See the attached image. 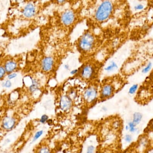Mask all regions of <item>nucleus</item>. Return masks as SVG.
I'll return each instance as SVG.
<instances>
[{"instance_id": "f257e3e1", "label": "nucleus", "mask_w": 153, "mask_h": 153, "mask_svg": "<svg viewBox=\"0 0 153 153\" xmlns=\"http://www.w3.org/2000/svg\"><path fill=\"white\" fill-rule=\"evenodd\" d=\"M72 1L66 8L57 10L48 19L46 34L52 37L69 38L75 27L85 19V4Z\"/></svg>"}, {"instance_id": "f03ea898", "label": "nucleus", "mask_w": 153, "mask_h": 153, "mask_svg": "<svg viewBox=\"0 0 153 153\" xmlns=\"http://www.w3.org/2000/svg\"><path fill=\"white\" fill-rule=\"evenodd\" d=\"M105 28L88 27L74 44L80 54V62L97 55L107 46V32Z\"/></svg>"}, {"instance_id": "7ed1b4c3", "label": "nucleus", "mask_w": 153, "mask_h": 153, "mask_svg": "<svg viewBox=\"0 0 153 153\" xmlns=\"http://www.w3.org/2000/svg\"><path fill=\"white\" fill-rule=\"evenodd\" d=\"M105 63L95 57L87 59L82 62L76 74L68 80L76 79L85 84L100 80V75Z\"/></svg>"}, {"instance_id": "20e7f679", "label": "nucleus", "mask_w": 153, "mask_h": 153, "mask_svg": "<svg viewBox=\"0 0 153 153\" xmlns=\"http://www.w3.org/2000/svg\"><path fill=\"white\" fill-rule=\"evenodd\" d=\"M120 82L116 75L107 76L100 81L99 98L105 100L111 98L120 87Z\"/></svg>"}, {"instance_id": "39448f33", "label": "nucleus", "mask_w": 153, "mask_h": 153, "mask_svg": "<svg viewBox=\"0 0 153 153\" xmlns=\"http://www.w3.org/2000/svg\"><path fill=\"white\" fill-rule=\"evenodd\" d=\"M100 80H95L87 84L82 93V98L88 104H94L99 99Z\"/></svg>"}, {"instance_id": "423d86ee", "label": "nucleus", "mask_w": 153, "mask_h": 153, "mask_svg": "<svg viewBox=\"0 0 153 153\" xmlns=\"http://www.w3.org/2000/svg\"><path fill=\"white\" fill-rule=\"evenodd\" d=\"M17 122L18 120L16 117L12 115H7L2 119L0 126L3 131L9 132L16 127Z\"/></svg>"}, {"instance_id": "0eeeda50", "label": "nucleus", "mask_w": 153, "mask_h": 153, "mask_svg": "<svg viewBox=\"0 0 153 153\" xmlns=\"http://www.w3.org/2000/svg\"><path fill=\"white\" fill-rule=\"evenodd\" d=\"M72 104V98L68 94L67 91L65 94L61 95L59 100V106L62 110L69 111L71 108Z\"/></svg>"}, {"instance_id": "6e6552de", "label": "nucleus", "mask_w": 153, "mask_h": 153, "mask_svg": "<svg viewBox=\"0 0 153 153\" xmlns=\"http://www.w3.org/2000/svg\"><path fill=\"white\" fill-rule=\"evenodd\" d=\"M18 65L15 61L9 60L4 64V68L6 73L8 74L12 73L17 69Z\"/></svg>"}, {"instance_id": "1a4fd4ad", "label": "nucleus", "mask_w": 153, "mask_h": 153, "mask_svg": "<svg viewBox=\"0 0 153 153\" xmlns=\"http://www.w3.org/2000/svg\"><path fill=\"white\" fill-rule=\"evenodd\" d=\"M143 116L142 113L139 112H135L133 115V121L132 122L137 125L140 124L143 119Z\"/></svg>"}, {"instance_id": "9d476101", "label": "nucleus", "mask_w": 153, "mask_h": 153, "mask_svg": "<svg viewBox=\"0 0 153 153\" xmlns=\"http://www.w3.org/2000/svg\"><path fill=\"white\" fill-rule=\"evenodd\" d=\"M144 133L146 134H149V133L153 134V119L149 122L147 127H146V129Z\"/></svg>"}, {"instance_id": "9b49d317", "label": "nucleus", "mask_w": 153, "mask_h": 153, "mask_svg": "<svg viewBox=\"0 0 153 153\" xmlns=\"http://www.w3.org/2000/svg\"><path fill=\"white\" fill-rule=\"evenodd\" d=\"M128 127H129V132L131 133H134L136 132L137 131V125H136L134 123H133L132 121L129 122L128 124Z\"/></svg>"}, {"instance_id": "f8f14e48", "label": "nucleus", "mask_w": 153, "mask_h": 153, "mask_svg": "<svg viewBox=\"0 0 153 153\" xmlns=\"http://www.w3.org/2000/svg\"><path fill=\"white\" fill-rule=\"evenodd\" d=\"M138 88V85L137 84H134V85H132L129 89V91H128V93L129 94L133 95V94H134L137 91V89Z\"/></svg>"}, {"instance_id": "ddd939ff", "label": "nucleus", "mask_w": 153, "mask_h": 153, "mask_svg": "<svg viewBox=\"0 0 153 153\" xmlns=\"http://www.w3.org/2000/svg\"><path fill=\"white\" fill-rule=\"evenodd\" d=\"M152 64L151 62H149L147 65L142 70V72L143 74H146L148 73L152 69Z\"/></svg>"}, {"instance_id": "4468645a", "label": "nucleus", "mask_w": 153, "mask_h": 153, "mask_svg": "<svg viewBox=\"0 0 153 153\" xmlns=\"http://www.w3.org/2000/svg\"><path fill=\"white\" fill-rule=\"evenodd\" d=\"M43 131L42 130L41 131H39L38 132H36V134H35L34 137H33V140H32V143L36 142L37 140L39 139L40 137L43 134Z\"/></svg>"}, {"instance_id": "2eb2a0df", "label": "nucleus", "mask_w": 153, "mask_h": 153, "mask_svg": "<svg viewBox=\"0 0 153 153\" xmlns=\"http://www.w3.org/2000/svg\"><path fill=\"white\" fill-rule=\"evenodd\" d=\"M6 72L4 66H0V80H1L5 76Z\"/></svg>"}, {"instance_id": "dca6fc26", "label": "nucleus", "mask_w": 153, "mask_h": 153, "mask_svg": "<svg viewBox=\"0 0 153 153\" xmlns=\"http://www.w3.org/2000/svg\"><path fill=\"white\" fill-rule=\"evenodd\" d=\"M38 153H51L50 150L46 147H44L39 149Z\"/></svg>"}, {"instance_id": "f3484780", "label": "nucleus", "mask_w": 153, "mask_h": 153, "mask_svg": "<svg viewBox=\"0 0 153 153\" xmlns=\"http://www.w3.org/2000/svg\"><path fill=\"white\" fill-rule=\"evenodd\" d=\"M144 8V6L143 4H137L134 7V10L137 11L141 10H143Z\"/></svg>"}, {"instance_id": "a211bd4d", "label": "nucleus", "mask_w": 153, "mask_h": 153, "mask_svg": "<svg viewBox=\"0 0 153 153\" xmlns=\"http://www.w3.org/2000/svg\"><path fill=\"white\" fill-rule=\"evenodd\" d=\"M3 87H5V88H9L11 87L12 83L10 80H7L5 82L3 83Z\"/></svg>"}, {"instance_id": "6ab92c4d", "label": "nucleus", "mask_w": 153, "mask_h": 153, "mask_svg": "<svg viewBox=\"0 0 153 153\" xmlns=\"http://www.w3.org/2000/svg\"><path fill=\"white\" fill-rule=\"evenodd\" d=\"M48 116L46 115H43V116H41V119H40V122H41V123L44 124V123H45L46 121H48Z\"/></svg>"}, {"instance_id": "aec40b11", "label": "nucleus", "mask_w": 153, "mask_h": 153, "mask_svg": "<svg viewBox=\"0 0 153 153\" xmlns=\"http://www.w3.org/2000/svg\"><path fill=\"white\" fill-rule=\"evenodd\" d=\"M125 141L126 143H130L132 142V137L130 135L127 134L126 135L125 138Z\"/></svg>"}, {"instance_id": "412c9836", "label": "nucleus", "mask_w": 153, "mask_h": 153, "mask_svg": "<svg viewBox=\"0 0 153 153\" xmlns=\"http://www.w3.org/2000/svg\"><path fill=\"white\" fill-rule=\"evenodd\" d=\"M94 149V147L92 146H88L86 153H93Z\"/></svg>"}, {"instance_id": "4be33fe9", "label": "nucleus", "mask_w": 153, "mask_h": 153, "mask_svg": "<svg viewBox=\"0 0 153 153\" xmlns=\"http://www.w3.org/2000/svg\"><path fill=\"white\" fill-rule=\"evenodd\" d=\"M17 74L15 73H11L8 75V78L9 80H11V79H13V78H15L17 76Z\"/></svg>"}, {"instance_id": "5701e85b", "label": "nucleus", "mask_w": 153, "mask_h": 153, "mask_svg": "<svg viewBox=\"0 0 153 153\" xmlns=\"http://www.w3.org/2000/svg\"><path fill=\"white\" fill-rule=\"evenodd\" d=\"M126 130H127V131H128V130H129V127H128V125H127L126 126Z\"/></svg>"}, {"instance_id": "b1692460", "label": "nucleus", "mask_w": 153, "mask_h": 153, "mask_svg": "<svg viewBox=\"0 0 153 153\" xmlns=\"http://www.w3.org/2000/svg\"><path fill=\"white\" fill-rule=\"evenodd\" d=\"M152 153H153V152H152Z\"/></svg>"}]
</instances>
